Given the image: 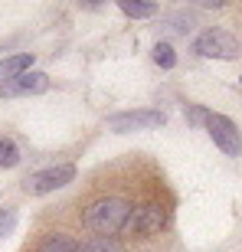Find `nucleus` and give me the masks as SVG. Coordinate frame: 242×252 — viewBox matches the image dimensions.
<instances>
[{"label": "nucleus", "instance_id": "obj_12", "mask_svg": "<svg viewBox=\"0 0 242 252\" xmlns=\"http://www.w3.org/2000/svg\"><path fill=\"white\" fill-rule=\"evenodd\" d=\"M20 164V148L10 138H0V167H17Z\"/></svg>", "mask_w": 242, "mask_h": 252}, {"label": "nucleus", "instance_id": "obj_5", "mask_svg": "<svg viewBox=\"0 0 242 252\" xmlns=\"http://www.w3.org/2000/svg\"><path fill=\"white\" fill-rule=\"evenodd\" d=\"M167 115L157 108H138V112H121L108 118V128L118 134H131V131H148V128H164Z\"/></svg>", "mask_w": 242, "mask_h": 252}, {"label": "nucleus", "instance_id": "obj_4", "mask_svg": "<svg viewBox=\"0 0 242 252\" xmlns=\"http://www.w3.org/2000/svg\"><path fill=\"white\" fill-rule=\"evenodd\" d=\"M75 180V167L72 164H56V167H46V170H36L23 180V190L33 196H43V193H53V190H62L65 184Z\"/></svg>", "mask_w": 242, "mask_h": 252}, {"label": "nucleus", "instance_id": "obj_3", "mask_svg": "<svg viewBox=\"0 0 242 252\" xmlns=\"http://www.w3.org/2000/svg\"><path fill=\"white\" fill-rule=\"evenodd\" d=\"M193 53L206 59H233L239 56V39L226 30H206L193 39Z\"/></svg>", "mask_w": 242, "mask_h": 252}, {"label": "nucleus", "instance_id": "obj_6", "mask_svg": "<svg viewBox=\"0 0 242 252\" xmlns=\"http://www.w3.org/2000/svg\"><path fill=\"white\" fill-rule=\"evenodd\" d=\"M167 226V210L160 203H141L131 210V220H128V233L134 236H154Z\"/></svg>", "mask_w": 242, "mask_h": 252}, {"label": "nucleus", "instance_id": "obj_1", "mask_svg": "<svg viewBox=\"0 0 242 252\" xmlns=\"http://www.w3.org/2000/svg\"><path fill=\"white\" fill-rule=\"evenodd\" d=\"M131 210L134 206L124 196H95L82 210V226L92 236H115L121 229H128Z\"/></svg>", "mask_w": 242, "mask_h": 252}, {"label": "nucleus", "instance_id": "obj_11", "mask_svg": "<svg viewBox=\"0 0 242 252\" xmlns=\"http://www.w3.org/2000/svg\"><path fill=\"white\" fill-rule=\"evenodd\" d=\"M121 13L131 20H148L157 13V3H141V0H121Z\"/></svg>", "mask_w": 242, "mask_h": 252}, {"label": "nucleus", "instance_id": "obj_2", "mask_svg": "<svg viewBox=\"0 0 242 252\" xmlns=\"http://www.w3.org/2000/svg\"><path fill=\"white\" fill-rule=\"evenodd\" d=\"M203 125H206V131H210L213 144L223 151L226 158H239L242 154V134H239V128H236L233 118H226V115H219V112H206L203 108Z\"/></svg>", "mask_w": 242, "mask_h": 252}, {"label": "nucleus", "instance_id": "obj_10", "mask_svg": "<svg viewBox=\"0 0 242 252\" xmlns=\"http://www.w3.org/2000/svg\"><path fill=\"white\" fill-rule=\"evenodd\" d=\"M79 252H124V246L112 236H89L79 243Z\"/></svg>", "mask_w": 242, "mask_h": 252}, {"label": "nucleus", "instance_id": "obj_7", "mask_svg": "<svg viewBox=\"0 0 242 252\" xmlns=\"http://www.w3.org/2000/svg\"><path fill=\"white\" fill-rule=\"evenodd\" d=\"M49 89V79L43 72H27L20 75V79H13V82L0 85V98H13V95H39Z\"/></svg>", "mask_w": 242, "mask_h": 252}, {"label": "nucleus", "instance_id": "obj_9", "mask_svg": "<svg viewBox=\"0 0 242 252\" xmlns=\"http://www.w3.org/2000/svg\"><path fill=\"white\" fill-rule=\"evenodd\" d=\"M33 252H79V239H72L69 233H46Z\"/></svg>", "mask_w": 242, "mask_h": 252}, {"label": "nucleus", "instance_id": "obj_14", "mask_svg": "<svg viewBox=\"0 0 242 252\" xmlns=\"http://www.w3.org/2000/svg\"><path fill=\"white\" fill-rule=\"evenodd\" d=\"M13 226H17V213L10 206H0V239L13 233Z\"/></svg>", "mask_w": 242, "mask_h": 252}, {"label": "nucleus", "instance_id": "obj_8", "mask_svg": "<svg viewBox=\"0 0 242 252\" xmlns=\"http://www.w3.org/2000/svg\"><path fill=\"white\" fill-rule=\"evenodd\" d=\"M30 65H33V56H30V53H13V56L0 59V85L13 82V79H20V75H27Z\"/></svg>", "mask_w": 242, "mask_h": 252}, {"label": "nucleus", "instance_id": "obj_13", "mask_svg": "<svg viewBox=\"0 0 242 252\" xmlns=\"http://www.w3.org/2000/svg\"><path fill=\"white\" fill-rule=\"evenodd\" d=\"M154 63H157L160 69H174V65H177L174 46H170V43H157V46H154Z\"/></svg>", "mask_w": 242, "mask_h": 252}]
</instances>
